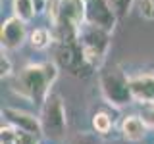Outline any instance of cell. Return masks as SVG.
Instances as JSON below:
<instances>
[{"label":"cell","instance_id":"cell-16","mask_svg":"<svg viewBox=\"0 0 154 144\" xmlns=\"http://www.w3.org/2000/svg\"><path fill=\"white\" fill-rule=\"evenodd\" d=\"M69 144H96V138L91 133H77L69 140Z\"/></svg>","mask_w":154,"mask_h":144},{"label":"cell","instance_id":"cell-21","mask_svg":"<svg viewBox=\"0 0 154 144\" xmlns=\"http://www.w3.org/2000/svg\"><path fill=\"white\" fill-rule=\"evenodd\" d=\"M85 2H89V0H85Z\"/></svg>","mask_w":154,"mask_h":144},{"label":"cell","instance_id":"cell-13","mask_svg":"<svg viewBox=\"0 0 154 144\" xmlns=\"http://www.w3.org/2000/svg\"><path fill=\"white\" fill-rule=\"evenodd\" d=\"M112 125H114V121L106 112H96L93 115V129L96 134H108L112 131Z\"/></svg>","mask_w":154,"mask_h":144},{"label":"cell","instance_id":"cell-9","mask_svg":"<svg viewBox=\"0 0 154 144\" xmlns=\"http://www.w3.org/2000/svg\"><path fill=\"white\" fill-rule=\"evenodd\" d=\"M135 102L154 106V73H137L129 77Z\"/></svg>","mask_w":154,"mask_h":144},{"label":"cell","instance_id":"cell-12","mask_svg":"<svg viewBox=\"0 0 154 144\" xmlns=\"http://www.w3.org/2000/svg\"><path fill=\"white\" fill-rule=\"evenodd\" d=\"M12 8H14V16H17L19 19H23L25 23L31 21V19L37 16V12H38L35 0H14Z\"/></svg>","mask_w":154,"mask_h":144},{"label":"cell","instance_id":"cell-5","mask_svg":"<svg viewBox=\"0 0 154 144\" xmlns=\"http://www.w3.org/2000/svg\"><path fill=\"white\" fill-rule=\"evenodd\" d=\"M41 125H42V136L50 140H64L67 133V117L64 100L60 94H50L46 102L41 106Z\"/></svg>","mask_w":154,"mask_h":144},{"label":"cell","instance_id":"cell-4","mask_svg":"<svg viewBox=\"0 0 154 144\" xmlns=\"http://www.w3.org/2000/svg\"><path fill=\"white\" fill-rule=\"evenodd\" d=\"M110 35H112L110 31H106L102 27H96L89 21H85L81 25L79 33H77V42H79L83 58L91 69L102 65L108 46H110Z\"/></svg>","mask_w":154,"mask_h":144},{"label":"cell","instance_id":"cell-8","mask_svg":"<svg viewBox=\"0 0 154 144\" xmlns=\"http://www.w3.org/2000/svg\"><path fill=\"white\" fill-rule=\"evenodd\" d=\"M4 117L6 123H10L12 127H16L17 131L35 134V136H42V125H41V117L21 110H14V108H4Z\"/></svg>","mask_w":154,"mask_h":144},{"label":"cell","instance_id":"cell-3","mask_svg":"<svg viewBox=\"0 0 154 144\" xmlns=\"http://www.w3.org/2000/svg\"><path fill=\"white\" fill-rule=\"evenodd\" d=\"M98 85L104 100L114 108H123V106H129L131 102H135L129 77L123 73V69L119 65H110L100 71Z\"/></svg>","mask_w":154,"mask_h":144},{"label":"cell","instance_id":"cell-15","mask_svg":"<svg viewBox=\"0 0 154 144\" xmlns=\"http://www.w3.org/2000/svg\"><path fill=\"white\" fill-rule=\"evenodd\" d=\"M139 12H141L143 19L152 21L154 19V0H139Z\"/></svg>","mask_w":154,"mask_h":144},{"label":"cell","instance_id":"cell-19","mask_svg":"<svg viewBox=\"0 0 154 144\" xmlns=\"http://www.w3.org/2000/svg\"><path fill=\"white\" fill-rule=\"evenodd\" d=\"M143 119L148 123V127L154 129V106H148V108L143 110Z\"/></svg>","mask_w":154,"mask_h":144},{"label":"cell","instance_id":"cell-11","mask_svg":"<svg viewBox=\"0 0 154 144\" xmlns=\"http://www.w3.org/2000/svg\"><path fill=\"white\" fill-rule=\"evenodd\" d=\"M52 40H54V33L46 27L33 29L31 37H29V42H31V46L35 48V50H45V48H48L52 44Z\"/></svg>","mask_w":154,"mask_h":144},{"label":"cell","instance_id":"cell-10","mask_svg":"<svg viewBox=\"0 0 154 144\" xmlns=\"http://www.w3.org/2000/svg\"><path fill=\"white\" fill-rule=\"evenodd\" d=\"M148 123L144 121L141 115H127L122 123V134L125 140L129 142H139L146 136Z\"/></svg>","mask_w":154,"mask_h":144},{"label":"cell","instance_id":"cell-14","mask_svg":"<svg viewBox=\"0 0 154 144\" xmlns=\"http://www.w3.org/2000/svg\"><path fill=\"white\" fill-rule=\"evenodd\" d=\"M110 4H112L116 16L119 19L125 17L129 12H131V6H133V0H110Z\"/></svg>","mask_w":154,"mask_h":144},{"label":"cell","instance_id":"cell-7","mask_svg":"<svg viewBox=\"0 0 154 144\" xmlns=\"http://www.w3.org/2000/svg\"><path fill=\"white\" fill-rule=\"evenodd\" d=\"M25 38H27V29L23 19H19L17 16H12L2 23V29H0L2 50H17V48L23 46Z\"/></svg>","mask_w":154,"mask_h":144},{"label":"cell","instance_id":"cell-18","mask_svg":"<svg viewBox=\"0 0 154 144\" xmlns=\"http://www.w3.org/2000/svg\"><path fill=\"white\" fill-rule=\"evenodd\" d=\"M0 69H2V79L12 73V64H10V58L4 54V50H2V58H0Z\"/></svg>","mask_w":154,"mask_h":144},{"label":"cell","instance_id":"cell-1","mask_svg":"<svg viewBox=\"0 0 154 144\" xmlns=\"http://www.w3.org/2000/svg\"><path fill=\"white\" fill-rule=\"evenodd\" d=\"M58 77V64L56 62H45V64H29L16 75L14 79V90L25 98L27 102L42 106L50 96V88Z\"/></svg>","mask_w":154,"mask_h":144},{"label":"cell","instance_id":"cell-20","mask_svg":"<svg viewBox=\"0 0 154 144\" xmlns=\"http://www.w3.org/2000/svg\"><path fill=\"white\" fill-rule=\"evenodd\" d=\"M37 4V10H45L46 8V0H35Z\"/></svg>","mask_w":154,"mask_h":144},{"label":"cell","instance_id":"cell-17","mask_svg":"<svg viewBox=\"0 0 154 144\" xmlns=\"http://www.w3.org/2000/svg\"><path fill=\"white\" fill-rule=\"evenodd\" d=\"M37 138L35 134H29V133H23V131H17V138H16V142L17 144H38L37 142Z\"/></svg>","mask_w":154,"mask_h":144},{"label":"cell","instance_id":"cell-6","mask_svg":"<svg viewBox=\"0 0 154 144\" xmlns=\"http://www.w3.org/2000/svg\"><path fill=\"white\" fill-rule=\"evenodd\" d=\"M118 19L119 17L116 16L110 0H89V2H87V17H85V21H89V23H93L96 27H102V29L112 33Z\"/></svg>","mask_w":154,"mask_h":144},{"label":"cell","instance_id":"cell-2","mask_svg":"<svg viewBox=\"0 0 154 144\" xmlns=\"http://www.w3.org/2000/svg\"><path fill=\"white\" fill-rule=\"evenodd\" d=\"M45 10L56 42L77 40V33L87 17L85 0H46Z\"/></svg>","mask_w":154,"mask_h":144}]
</instances>
